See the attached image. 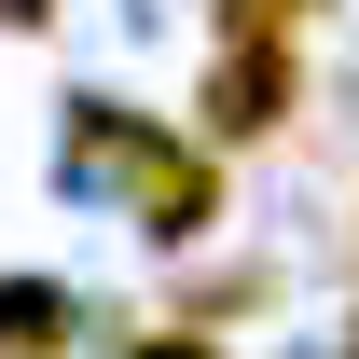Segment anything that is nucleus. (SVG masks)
Returning <instances> with one entry per match:
<instances>
[{"instance_id": "3", "label": "nucleus", "mask_w": 359, "mask_h": 359, "mask_svg": "<svg viewBox=\"0 0 359 359\" xmlns=\"http://www.w3.org/2000/svg\"><path fill=\"white\" fill-rule=\"evenodd\" d=\"M55 332H69V290L55 276H0V359H55Z\"/></svg>"}, {"instance_id": "1", "label": "nucleus", "mask_w": 359, "mask_h": 359, "mask_svg": "<svg viewBox=\"0 0 359 359\" xmlns=\"http://www.w3.org/2000/svg\"><path fill=\"white\" fill-rule=\"evenodd\" d=\"M83 152H111V180H125V208L166 249H194V235L222 222V166L194 152V138H166V125H125L111 97H83Z\"/></svg>"}, {"instance_id": "5", "label": "nucleus", "mask_w": 359, "mask_h": 359, "mask_svg": "<svg viewBox=\"0 0 359 359\" xmlns=\"http://www.w3.org/2000/svg\"><path fill=\"white\" fill-rule=\"evenodd\" d=\"M125 359H235V346H222V332H194V318H166V332H138Z\"/></svg>"}, {"instance_id": "6", "label": "nucleus", "mask_w": 359, "mask_h": 359, "mask_svg": "<svg viewBox=\"0 0 359 359\" xmlns=\"http://www.w3.org/2000/svg\"><path fill=\"white\" fill-rule=\"evenodd\" d=\"M0 28H55V0H0Z\"/></svg>"}, {"instance_id": "2", "label": "nucleus", "mask_w": 359, "mask_h": 359, "mask_svg": "<svg viewBox=\"0 0 359 359\" xmlns=\"http://www.w3.org/2000/svg\"><path fill=\"white\" fill-rule=\"evenodd\" d=\"M290 97H304V69H290V42H222V69H208V152H235V138H276L290 125Z\"/></svg>"}, {"instance_id": "4", "label": "nucleus", "mask_w": 359, "mask_h": 359, "mask_svg": "<svg viewBox=\"0 0 359 359\" xmlns=\"http://www.w3.org/2000/svg\"><path fill=\"white\" fill-rule=\"evenodd\" d=\"M332 0H222V42H304Z\"/></svg>"}, {"instance_id": "7", "label": "nucleus", "mask_w": 359, "mask_h": 359, "mask_svg": "<svg viewBox=\"0 0 359 359\" xmlns=\"http://www.w3.org/2000/svg\"><path fill=\"white\" fill-rule=\"evenodd\" d=\"M346 359H359V318H346Z\"/></svg>"}]
</instances>
